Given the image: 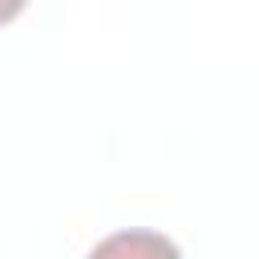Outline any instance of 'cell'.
I'll return each instance as SVG.
<instances>
[{
  "label": "cell",
  "instance_id": "1",
  "mask_svg": "<svg viewBox=\"0 0 259 259\" xmlns=\"http://www.w3.org/2000/svg\"><path fill=\"white\" fill-rule=\"evenodd\" d=\"M24 4H28V0H0V24H12V20L24 12Z\"/></svg>",
  "mask_w": 259,
  "mask_h": 259
}]
</instances>
